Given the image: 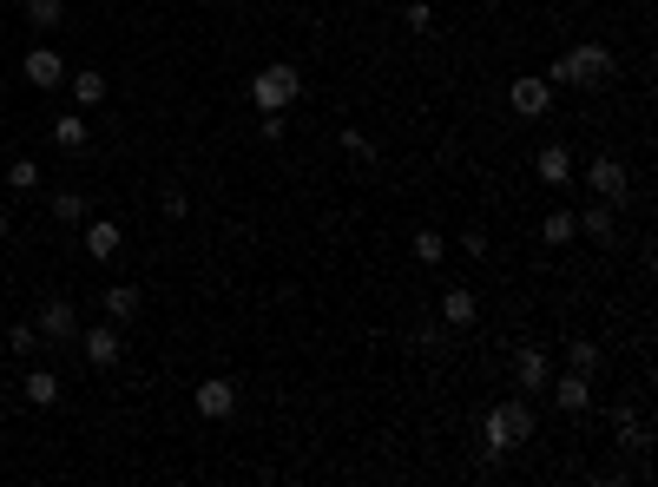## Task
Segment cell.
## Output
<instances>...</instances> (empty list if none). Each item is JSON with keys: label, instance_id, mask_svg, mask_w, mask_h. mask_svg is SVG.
Listing matches in <instances>:
<instances>
[{"label": "cell", "instance_id": "ba28073f", "mask_svg": "<svg viewBox=\"0 0 658 487\" xmlns=\"http://www.w3.org/2000/svg\"><path fill=\"white\" fill-rule=\"evenodd\" d=\"M586 185H593V198H606V205H626V165H619V158H593V165H586Z\"/></svg>", "mask_w": 658, "mask_h": 487}, {"label": "cell", "instance_id": "83f0119b", "mask_svg": "<svg viewBox=\"0 0 658 487\" xmlns=\"http://www.w3.org/2000/svg\"><path fill=\"white\" fill-rule=\"evenodd\" d=\"M7 349H14V356H33V349H40V330H33V323H14V330H7Z\"/></svg>", "mask_w": 658, "mask_h": 487}, {"label": "cell", "instance_id": "4fadbf2b", "mask_svg": "<svg viewBox=\"0 0 658 487\" xmlns=\"http://www.w3.org/2000/svg\"><path fill=\"white\" fill-rule=\"evenodd\" d=\"M553 402H560V415H586V409H593V376L566 369V376L553 382Z\"/></svg>", "mask_w": 658, "mask_h": 487}, {"label": "cell", "instance_id": "4dcf8cb0", "mask_svg": "<svg viewBox=\"0 0 658 487\" xmlns=\"http://www.w3.org/2000/svg\"><path fill=\"white\" fill-rule=\"evenodd\" d=\"M461 251H468V257H487V231H461Z\"/></svg>", "mask_w": 658, "mask_h": 487}, {"label": "cell", "instance_id": "cb8c5ba5", "mask_svg": "<svg viewBox=\"0 0 658 487\" xmlns=\"http://www.w3.org/2000/svg\"><path fill=\"white\" fill-rule=\"evenodd\" d=\"M0 185H14V191H33V185H40V165H33V158H14Z\"/></svg>", "mask_w": 658, "mask_h": 487}, {"label": "cell", "instance_id": "1f68e13d", "mask_svg": "<svg viewBox=\"0 0 658 487\" xmlns=\"http://www.w3.org/2000/svg\"><path fill=\"white\" fill-rule=\"evenodd\" d=\"M7 231H14V224H7V218H0V244H7Z\"/></svg>", "mask_w": 658, "mask_h": 487}, {"label": "cell", "instance_id": "52a82bcc", "mask_svg": "<svg viewBox=\"0 0 658 487\" xmlns=\"http://www.w3.org/2000/svg\"><path fill=\"white\" fill-rule=\"evenodd\" d=\"M79 349H86V362H93V369H119L126 336H119V323H106V330H79Z\"/></svg>", "mask_w": 658, "mask_h": 487}, {"label": "cell", "instance_id": "ffe728a7", "mask_svg": "<svg viewBox=\"0 0 658 487\" xmlns=\"http://www.w3.org/2000/svg\"><path fill=\"white\" fill-rule=\"evenodd\" d=\"M540 237H547V244H573V237H580V218H573V211H553V218L540 224Z\"/></svg>", "mask_w": 658, "mask_h": 487}, {"label": "cell", "instance_id": "7a4b0ae2", "mask_svg": "<svg viewBox=\"0 0 658 487\" xmlns=\"http://www.w3.org/2000/svg\"><path fill=\"white\" fill-rule=\"evenodd\" d=\"M481 435H487V455H514L520 441H533V409H527V395H514V402H501V409H487Z\"/></svg>", "mask_w": 658, "mask_h": 487}, {"label": "cell", "instance_id": "f546056e", "mask_svg": "<svg viewBox=\"0 0 658 487\" xmlns=\"http://www.w3.org/2000/svg\"><path fill=\"white\" fill-rule=\"evenodd\" d=\"M408 27L428 33V27H435V7H428V0H415V7H408Z\"/></svg>", "mask_w": 658, "mask_h": 487}, {"label": "cell", "instance_id": "5b68a950", "mask_svg": "<svg viewBox=\"0 0 658 487\" xmlns=\"http://www.w3.org/2000/svg\"><path fill=\"white\" fill-rule=\"evenodd\" d=\"M507 99H514V112H520V119H540V112L553 106V79H540V73H514Z\"/></svg>", "mask_w": 658, "mask_h": 487}, {"label": "cell", "instance_id": "e0dca14e", "mask_svg": "<svg viewBox=\"0 0 658 487\" xmlns=\"http://www.w3.org/2000/svg\"><path fill=\"white\" fill-rule=\"evenodd\" d=\"M53 145H60V152H86V145H93V126H86L79 112H60V119H53Z\"/></svg>", "mask_w": 658, "mask_h": 487}, {"label": "cell", "instance_id": "ac0fdd59", "mask_svg": "<svg viewBox=\"0 0 658 487\" xmlns=\"http://www.w3.org/2000/svg\"><path fill=\"white\" fill-rule=\"evenodd\" d=\"M27 402H33V409H53V402H60V376H53V369H33V376H27Z\"/></svg>", "mask_w": 658, "mask_h": 487}, {"label": "cell", "instance_id": "7402d4cb", "mask_svg": "<svg viewBox=\"0 0 658 487\" xmlns=\"http://www.w3.org/2000/svg\"><path fill=\"white\" fill-rule=\"evenodd\" d=\"M408 251L422 257V264H441V251H448V237H441V231H415V237H408Z\"/></svg>", "mask_w": 658, "mask_h": 487}, {"label": "cell", "instance_id": "484cf974", "mask_svg": "<svg viewBox=\"0 0 658 487\" xmlns=\"http://www.w3.org/2000/svg\"><path fill=\"white\" fill-rule=\"evenodd\" d=\"M441 330H448L441 316H422V323H415V336H408V343H415V349H441V343H448V336H441Z\"/></svg>", "mask_w": 658, "mask_h": 487}, {"label": "cell", "instance_id": "277c9868", "mask_svg": "<svg viewBox=\"0 0 658 487\" xmlns=\"http://www.w3.org/2000/svg\"><path fill=\"white\" fill-rule=\"evenodd\" d=\"M547 382H553L547 349H540V343H520L514 349V395H533V389H547Z\"/></svg>", "mask_w": 658, "mask_h": 487}, {"label": "cell", "instance_id": "4316f807", "mask_svg": "<svg viewBox=\"0 0 658 487\" xmlns=\"http://www.w3.org/2000/svg\"><path fill=\"white\" fill-rule=\"evenodd\" d=\"M343 152L356 158V165H376V139H369V132H356V126L343 132Z\"/></svg>", "mask_w": 658, "mask_h": 487}, {"label": "cell", "instance_id": "9a60e30c", "mask_svg": "<svg viewBox=\"0 0 658 487\" xmlns=\"http://www.w3.org/2000/svg\"><path fill=\"white\" fill-rule=\"evenodd\" d=\"M474 316H481L474 290H448V297H441V323H448V330H474Z\"/></svg>", "mask_w": 658, "mask_h": 487}, {"label": "cell", "instance_id": "7c38bea8", "mask_svg": "<svg viewBox=\"0 0 658 487\" xmlns=\"http://www.w3.org/2000/svg\"><path fill=\"white\" fill-rule=\"evenodd\" d=\"M20 73H27V86H40V93H53V86L66 79V60H60L53 47H33L27 60H20Z\"/></svg>", "mask_w": 658, "mask_h": 487}, {"label": "cell", "instance_id": "d4e9b609", "mask_svg": "<svg viewBox=\"0 0 658 487\" xmlns=\"http://www.w3.org/2000/svg\"><path fill=\"white\" fill-rule=\"evenodd\" d=\"M53 218L79 224V218H86V198H79V191H53Z\"/></svg>", "mask_w": 658, "mask_h": 487}, {"label": "cell", "instance_id": "44dd1931", "mask_svg": "<svg viewBox=\"0 0 658 487\" xmlns=\"http://www.w3.org/2000/svg\"><path fill=\"white\" fill-rule=\"evenodd\" d=\"M27 20H33L40 33H47V27H60V20H66V0H27Z\"/></svg>", "mask_w": 658, "mask_h": 487}, {"label": "cell", "instance_id": "603a6c76", "mask_svg": "<svg viewBox=\"0 0 658 487\" xmlns=\"http://www.w3.org/2000/svg\"><path fill=\"white\" fill-rule=\"evenodd\" d=\"M73 99L79 106H99L106 99V73H73Z\"/></svg>", "mask_w": 658, "mask_h": 487}, {"label": "cell", "instance_id": "9c48e42d", "mask_svg": "<svg viewBox=\"0 0 658 487\" xmlns=\"http://www.w3.org/2000/svg\"><path fill=\"white\" fill-rule=\"evenodd\" d=\"M573 218H580V237H593V244H619V205L593 198V205L573 211Z\"/></svg>", "mask_w": 658, "mask_h": 487}, {"label": "cell", "instance_id": "8fae6325", "mask_svg": "<svg viewBox=\"0 0 658 487\" xmlns=\"http://www.w3.org/2000/svg\"><path fill=\"white\" fill-rule=\"evenodd\" d=\"M231 409H237V382L204 376V382H198V415H204V422H224Z\"/></svg>", "mask_w": 658, "mask_h": 487}, {"label": "cell", "instance_id": "8992f818", "mask_svg": "<svg viewBox=\"0 0 658 487\" xmlns=\"http://www.w3.org/2000/svg\"><path fill=\"white\" fill-rule=\"evenodd\" d=\"M33 330H40V343H73V336H79L73 303H66V297H47V303H40V323H33Z\"/></svg>", "mask_w": 658, "mask_h": 487}, {"label": "cell", "instance_id": "30bf717a", "mask_svg": "<svg viewBox=\"0 0 658 487\" xmlns=\"http://www.w3.org/2000/svg\"><path fill=\"white\" fill-rule=\"evenodd\" d=\"M533 178L553 185V191H566L573 185V152H566V145H540V152H533Z\"/></svg>", "mask_w": 658, "mask_h": 487}, {"label": "cell", "instance_id": "6da1fadb", "mask_svg": "<svg viewBox=\"0 0 658 487\" xmlns=\"http://www.w3.org/2000/svg\"><path fill=\"white\" fill-rule=\"evenodd\" d=\"M612 73H619V60H612V47H599V40H586V47H566L560 60L547 66V79H553V86H580V93L606 86Z\"/></svg>", "mask_w": 658, "mask_h": 487}, {"label": "cell", "instance_id": "5bb4252c", "mask_svg": "<svg viewBox=\"0 0 658 487\" xmlns=\"http://www.w3.org/2000/svg\"><path fill=\"white\" fill-rule=\"evenodd\" d=\"M119 244H126V231H119L112 218H93V224H86V257H93V264L119 257Z\"/></svg>", "mask_w": 658, "mask_h": 487}, {"label": "cell", "instance_id": "3957f363", "mask_svg": "<svg viewBox=\"0 0 658 487\" xmlns=\"http://www.w3.org/2000/svg\"><path fill=\"white\" fill-rule=\"evenodd\" d=\"M290 99H303V73L297 66H264V73H251V106L257 112H283Z\"/></svg>", "mask_w": 658, "mask_h": 487}, {"label": "cell", "instance_id": "f1b7e54d", "mask_svg": "<svg viewBox=\"0 0 658 487\" xmlns=\"http://www.w3.org/2000/svg\"><path fill=\"white\" fill-rule=\"evenodd\" d=\"M158 205H165V218H185L191 198H185V185H165V191H158Z\"/></svg>", "mask_w": 658, "mask_h": 487}, {"label": "cell", "instance_id": "2e32d148", "mask_svg": "<svg viewBox=\"0 0 658 487\" xmlns=\"http://www.w3.org/2000/svg\"><path fill=\"white\" fill-rule=\"evenodd\" d=\"M139 310H145V290H139V283H112V290H106V316H112V323H132Z\"/></svg>", "mask_w": 658, "mask_h": 487}, {"label": "cell", "instance_id": "d6986e66", "mask_svg": "<svg viewBox=\"0 0 658 487\" xmlns=\"http://www.w3.org/2000/svg\"><path fill=\"white\" fill-rule=\"evenodd\" d=\"M566 369L593 376V369H599V343H586V336H566Z\"/></svg>", "mask_w": 658, "mask_h": 487}]
</instances>
